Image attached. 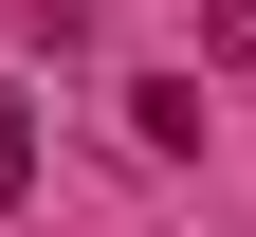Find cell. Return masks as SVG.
Returning <instances> with one entry per match:
<instances>
[{
    "mask_svg": "<svg viewBox=\"0 0 256 237\" xmlns=\"http://www.w3.org/2000/svg\"><path fill=\"white\" fill-rule=\"evenodd\" d=\"M0 201H37V91L0 73Z\"/></svg>",
    "mask_w": 256,
    "mask_h": 237,
    "instance_id": "7a4b0ae2",
    "label": "cell"
},
{
    "mask_svg": "<svg viewBox=\"0 0 256 237\" xmlns=\"http://www.w3.org/2000/svg\"><path fill=\"white\" fill-rule=\"evenodd\" d=\"M128 146H146V164L202 146V73H128Z\"/></svg>",
    "mask_w": 256,
    "mask_h": 237,
    "instance_id": "6da1fadb",
    "label": "cell"
},
{
    "mask_svg": "<svg viewBox=\"0 0 256 237\" xmlns=\"http://www.w3.org/2000/svg\"><path fill=\"white\" fill-rule=\"evenodd\" d=\"M202 55H220V73H256V0H220V18H202Z\"/></svg>",
    "mask_w": 256,
    "mask_h": 237,
    "instance_id": "3957f363",
    "label": "cell"
}]
</instances>
